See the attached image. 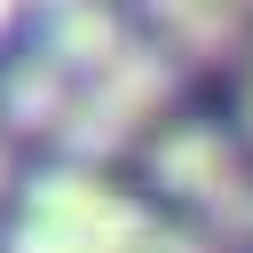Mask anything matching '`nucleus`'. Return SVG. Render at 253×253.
I'll return each instance as SVG.
<instances>
[{
	"label": "nucleus",
	"instance_id": "nucleus-1",
	"mask_svg": "<svg viewBox=\"0 0 253 253\" xmlns=\"http://www.w3.org/2000/svg\"><path fill=\"white\" fill-rule=\"evenodd\" d=\"M174 87H182V63H174L166 47H150V40H126L111 71L79 79V95H71V119L55 126V142H63V166H87V174H103V158H126V150H142V142H150V126L166 119Z\"/></svg>",
	"mask_w": 253,
	"mask_h": 253
},
{
	"label": "nucleus",
	"instance_id": "nucleus-2",
	"mask_svg": "<svg viewBox=\"0 0 253 253\" xmlns=\"http://www.w3.org/2000/svg\"><path fill=\"white\" fill-rule=\"evenodd\" d=\"M16 221H40V229H63V237H95V245H142L158 229V213L126 190H111L103 174L87 166H47L24 182V213Z\"/></svg>",
	"mask_w": 253,
	"mask_h": 253
},
{
	"label": "nucleus",
	"instance_id": "nucleus-3",
	"mask_svg": "<svg viewBox=\"0 0 253 253\" xmlns=\"http://www.w3.org/2000/svg\"><path fill=\"white\" fill-rule=\"evenodd\" d=\"M142 158H150V182L174 198V206H213L229 182H245V150H237V134L229 126H213V119H174V126H158L150 142H142Z\"/></svg>",
	"mask_w": 253,
	"mask_h": 253
},
{
	"label": "nucleus",
	"instance_id": "nucleus-4",
	"mask_svg": "<svg viewBox=\"0 0 253 253\" xmlns=\"http://www.w3.org/2000/svg\"><path fill=\"white\" fill-rule=\"evenodd\" d=\"M134 32H126V16L111 8V0H71V8H47V32H40V55L79 87V79H95V71H111L119 63V47H126Z\"/></svg>",
	"mask_w": 253,
	"mask_h": 253
},
{
	"label": "nucleus",
	"instance_id": "nucleus-5",
	"mask_svg": "<svg viewBox=\"0 0 253 253\" xmlns=\"http://www.w3.org/2000/svg\"><path fill=\"white\" fill-rule=\"evenodd\" d=\"M150 24V47H166L174 63H221L245 47V16L229 0H134Z\"/></svg>",
	"mask_w": 253,
	"mask_h": 253
},
{
	"label": "nucleus",
	"instance_id": "nucleus-6",
	"mask_svg": "<svg viewBox=\"0 0 253 253\" xmlns=\"http://www.w3.org/2000/svg\"><path fill=\"white\" fill-rule=\"evenodd\" d=\"M71 79L32 47V55H16L8 71H0V126L8 134H55L63 119H71Z\"/></svg>",
	"mask_w": 253,
	"mask_h": 253
},
{
	"label": "nucleus",
	"instance_id": "nucleus-7",
	"mask_svg": "<svg viewBox=\"0 0 253 253\" xmlns=\"http://www.w3.org/2000/svg\"><path fill=\"white\" fill-rule=\"evenodd\" d=\"M0 253H213V245L182 221H158L142 245H95V237H63V229H40V221H8Z\"/></svg>",
	"mask_w": 253,
	"mask_h": 253
},
{
	"label": "nucleus",
	"instance_id": "nucleus-8",
	"mask_svg": "<svg viewBox=\"0 0 253 253\" xmlns=\"http://www.w3.org/2000/svg\"><path fill=\"white\" fill-rule=\"evenodd\" d=\"M237 119H245V142H253V55H245V79H237Z\"/></svg>",
	"mask_w": 253,
	"mask_h": 253
},
{
	"label": "nucleus",
	"instance_id": "nucleus-9",
	"mask_svg": "<svg viewBox=\"0 0 253 253\" xmlns=\"http://www.w3.org/2000/svg\"><path fill=\"white\" fill-rule=\"evenodd\" d=\"M8 24H16V0H0V32H8Z\"/></svg>",
	"mask_w": 253,
	"mask_h": 253
},
{
	"label": "nucleus",
	"instance_id": "nucleus-10",
	"mask_svg": "<svg viewBox=\"0 0 253 253\" xmlns=\"http://www.w3.org/2000/svg\"><path fill=\"white\" fill-rule=\"evenodd\" d=\"M0 182H8V134H0Z\"/></svg>",
	"mask_w": 253,
	"mask_h": 253
},
{
	"label": "nucleus",
	"instance_id": "nucleus-11",
	"mask_svg": "<svg viewBox=\"0 0 253 253\" xmlns=\"http://www.w3.org/2000/svg\"><path fill=\"white\" fill-rule=\"evenodd\" d=\"M229 8H237V16H253V0H229Z\"/></svg>",
	"mask_w": 253,
	"mask_h": 253
},
{
	"label": "nucleus",
	"instance_id": "nucleus-12",
	"mask_svg": "<svg viewBox=\"0 0 253 253\" xmlns=\"http://www.w3.org/2000/svg\"><path fill=\"white\" fill-rule=\"evenodd\" d=\"M40 8H71V0H40Z\"/></svg>",
	"mask_w": 253,
	"mask_h": 253
}]
</instances>
